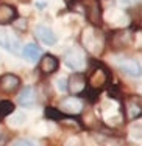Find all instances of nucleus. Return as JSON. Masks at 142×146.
I'll use <instances>...</instances> for the list:
<instances>
[{"instance_id":"obj_1","label":"nucleus","mask_w":142,"mask_h":146,"mask_svg":"<svg viewBox=\"0 0 142 146\" xmlns=\"http://www.w3.org/2000/svg\"><path fill=\"white\" fill-rule=\"evenodd\" d=\"M111 79V72L105 67L103 64L94 61L91 65V72H89V76L86 78L88 81V87H92V89H103L106 84L109 82Z\"/></svg>"},{"instance_id":"obj_2","label":"nucleus","mask_w":142,"mask_h":146,"mask_svg":"<svg viewBox=\"0 0 142 146\" xmlns=\"http://www.w3.org/2000/svg\"><path fill=\"white\" fill-rule=\"evenodd\" d=\"M81 42L86 50L91 51L92 54H100L103 51V45H105V40H103L102 34L95 28H88L83 31Z\"/></svg>"},{"instance_id":"obj_3","label":"nucleus","mask_w":142,"mask_h":146,"mask_svg":"<svg viewBox=\"0 0 142 146\" xmlns=\"http://www.w3.org/2000/svg\"><path fill=\"white\" fill-rule=\"evenodd\" d=\"M84 16L92 27H100L103 23V9L100 0H88L84 8Z\"/></svg>"},{"instance_id":"obj_4","label":"nucleus","mask_w":142,"mask_h":146,"mask_svg":"<svg viewBox=\"0 0 142 146\" xmlns=\"http://www.w3.org/2000/svg\"><path fill=\"white\" fill-rule=\"evenodd\" d=\"M66 65L75 72H81L86 67V53L78 47H74L66 53Z\"/></svg>"},{"instance_id":"obj_5","label":"nucleus","mask_w":142,"mask_h":146,"mask_svg":"<svg viewBox=\"0 0 142 146\" xmlns=\"http://www.w3.org/2000/svg\"><path fill=\"white\" fill-rule=\"evenodd\" d=\"M88 87V81H86V75L81 72H75L70 78L67 79V90L72 93V96H78L84 92Z\"/></svg>"},{"instance_id":"obj_6","label":"nucleus","mask_w":142,"mask_h":146,"mask_svg":"<svg viewBox=\"0 0 142 146\" xmlns=\"http://www.w3.org/2000/svg\"><path fill=\"white\" fill-rule=\"evenodd\" d=\"M20 87V78L14 73H3L0 76V93H14Z\"/></svg>"},{"instance_id":"obj_7","label":"nucleus","mask_w":142,"mask_h":146,"mask_svg":"<svg viewBox=\"0 0 142 146\" xmlns=\"http://www.w3.org/2000/svg\"><path fill=\"white\" fill-rule=\"evenodd\" d=\"M20 40L17 39L13 33H8V31H0V48L9 51L13 54H17L20 51Z\"/></svg>"},{"instance_id":"obj_8","label":"nucleus","mask_w":142,"mask_h":146,"mask_svg":"<svg viewBox=\"0 0 142 146\" xmlns=\"http://www.w3.org/2000/svg\"><path fill=\"white\" fill-rule=\"evenodd\" d=\"M60 67V61L55 54L46 53L39 58V70L44 73V75H50V73H55Z\"/></svg>"},{"instance_id":"obj_9","label":"nucleus","mask_w":142,"mask_h":146,"mask_svg":"<svg viewBox=\"0 0 142 146\" xmlns=\"http://www.w3.org/2000/svg\"><path fill=\"white\" fill-rule=\"evenodd\" d=\"M34 36H36L44 45H55L58 42V36L53 33V30L48 28L47 25H36V28H34Z\"/></svg>"},{"instance_id":"obj_10","label":"nucleus","mask_w":142,"mask_h":146,"mask_svg":"<svg viewBox=\"0 0 142 146\" xmlns=\"http://www.w3.org/2000/svg\"><path fill=\"white\" fill-rule=\"evenodd\" d=\"M61 112L63 113H69V115H77L83 110V103L78 96H69V98L63 100V103L60 104Z\"/></svg>"},{"instance_id":"obj_11","label":"nucleus","mask_w":142,"mask_h":146,"mask_svg":"<svg viewBox=\"0 0 142 146\" xmlns=\"http://www.w3.org/2000/svg\"><path fill=\"white\" fill-rule=\"evenodd\" d=\"M117 67L120 68L122 73L131 76V78H139L141 76V65L134 59H120V61H117Z\"/></svg>"},{"instance_id":"obj_12","label":"nucleus","mask_w":142,"mask_h":146,"mask_svg":"<svg viewBox=\"0 0 142 146\" xmlns=\"http://www.w3.org/2000/svg\"><path fill=\"white\" fill-rule=\"evenodd\" d=\"M17 16H19V13L14 5H9V3L0 5V25H9V23L16 22Z\"/></svg>"},{"instance_id":"obj_13","label":"nucleus","mask_w":142,"mask_h":146,"mask_svg":"<svg viewBox=\"0 0 142 146\" xmlns=\"http://www.w3.org/2000/svg\"><path fill=\"white\" fill-rule=\"evenodd\" d=\"M36 90H34L33 86H25L22 90H20L19 96H17V103L20 104L22 107H31L36 103Z\"/></svg>"},{"instance_id":"obj_14","label":"nucleus","mask_w":142,"mask_h":146,"mask_svg":"<svg viewBox=\"0 0 142 146\" xmlns=\"http://www.w3.org/2000/svg\"><path fill=\"white\" fill-rule=\"evenodd\" d=\"M22 56L28 62H36V61H39V58H41V48L34 42H30V44H27L25 47H23Z\"/></svg>"},{"instance_id":"obj_15","label":"nucleus","mask_w":142,"mask_h":146,"mask_svg":"<svg viewBox=\"0 0 142 146\" xmlns=\"http://www.w3.org/2000/svg\"><path fill=\"white\" fill-rule=\"evenodd\" d=\"M16 107H14V103L9 101V100H2L0 101V123H2L5 118H8L11 113H14Z\"/></svg>"},{"instance_id":"obj_16","label":"nucleus","mask_w":142,"mask_h":146,"mask_svg":"<svg viewBox=\"0 0 142 146\" xmlns=\"http://www.w3.org/2000/svg\"><path fill=\"white\" fill-rule=\"evenodd\" d=\"M127 106L123 109V112H127V110H130V113H128V118L130 120H136V118L141 117V101L136 104V100H131L130 103H127Z\"/></svg>"},{"instance_id":"obj_17","label":"nucleus","mask_w":142,"mask_h":146,"mask_svg":"<svg viewBox=\"0 0 142 146\" xmlns=\"http://www.w3.org/2000/svg\"><path fill=\"white\" fill-rule=\"evenodd\" d=\"M46 117L48 120H53V121H63L64 120V113L61 112L60 109H56V107H47Z\"/></svg>"},{"instance_id":"obj_18","label":"nucleus","mask_w":142,"mask_h":146,"mask_svg":"<svg viewBox=\"0 0 142 146\" xmlns=\"http://www.w3.org/2000/svg\"><path fill=\"white\" fill-rule=\"evenodd\" d=\"M27 118H28V115H27V113L19 112V113H16V115L13 117L11 120H9V123H11L13 126H22V124L27 123Z\"/></svg>"},{"instance_id":"obj_19","label":"nucleus","mask_w":142,"mask_h":146,"mask_svg":"<svg viewBox=\"0 0 142 146\" xmlns=\"http://www.w3.org/2000/svg\"><path fill=\"white\" fill-rule=\"evenodd\" d=\"M120 86H117V84H113L111 87L108 89V96L109 98H113V100H120Z\"/></svg>"},{"instance_id":"obj_20","label":"nucleus","mask_w":142,"mask_h":146,"mask_svg":"<svg viewBox=\"0 0 142 146\" xmlns=\"http://www.w3.org/2000/svg\"><path fill=\"white\" fill-rule=\"evenodd\" d=\"M14 146H39L34 140H30V138H20V140H17Z\"/></svg>"},{"instance_id":"obj_21","label":"nucleus","mask_w":142,"mask_h":146,"mask_svg":"<svg viewBox=\"0 0 142 146\" xmlns=\"http://www.w3.org/2000/svg\"><path fill=\"white\" fill-rule=\"evenodd\" d=\"M56 86H58V90L60 92H67V79L64 76H60L56 79Z\"/></svg>"},{"instance_id":"obj_22","label":"nucleus","mask_w":142,"mask_h":146,"mask_svg":"<svg viewBox=\"0 0 142 146\" xmlns=\"http://www.w3.org/2000/svg\"><path fill=\"white\" fill-rule=\"evenodd\" d=\"M137 0H119V3L120 5H123V6H131V5H134Z\"/></svg>"}]
</instances>
